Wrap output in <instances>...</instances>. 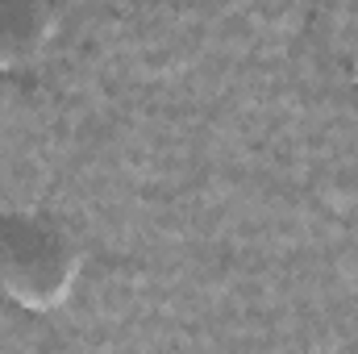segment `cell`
I'll return each mask as SVG.
<instances>
[{
	"label": "cell",
	"mask_w": 358,
	"mask_h": 354,
	"mask_svg": "<svg viewBox=\"0 0 358 354\" xmlns=\"http://www.w3.org/2000/svg\"><path fill=\"white\" fill-rule=\"evenodd\" d=\"M84 275V250L55 217L0 208V300L21 313H55Z\"/></svg>",
	"instance_id": "cell-1"
},
{
	"label": "cell",
	"mask_w": 358,
	"mask_h": 354,
	"mask_svg": "<svg viewBox=\"0 0 358 354\" xmlns=\"http://www.w3.org/2000/svg\"><path fill=\"white\" fill-rule=\"evenodd\" d=\"M59 8L55 0H0V76L34 67L55 42Z\"/></svg>",
	"instance_id": "cell-2"
}]
</instances>
